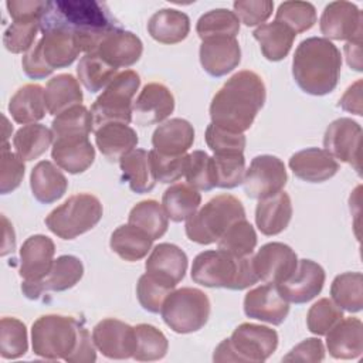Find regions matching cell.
Wrapping results in <instances>:
<instances>
[{"label":"cell","mask_w":363,"mask_h":363,"mask_svg":"<svg viewBox=\"0 0 363 363\" xmlns=\"http://www.w3.org/2000/svg\"><path fill=\"white\" fill-rule=\"evenodd\" d=\"M267 99L262 78L250 69L238 71L217 91L210 104L211 123L237 133L248 130Z\"/></svg>","instance_id":"6da1fadb"},{"label":"cell","mask_w":363,"mask_h":363,"mask_svg":"<svg viewBox=\"0 0 363 363\" xmlns=\"http://www.w3.org/2000/svg\"><path fill=\"white\" fill-rule=\"evenodd\" d=\"M31 343L34 354L43 359L69 363L96 360L95 343L88 329L72 316H40L31 326Z\"/></svg>","instance_id":"7a4b0ae2"},{"label":"cell","mask_w":363,"mask_h":363,"mask_svg":"<svg viewBox=\"0 0 363 363\" xmlns=\"http://www.w3.org/2000/svg\"><path fill=\"white\" fill-rule=\"evenodd\" d=\"M342 55L339 48L322 37L302 40L292 60V75L298 86L311 95L330 94L339 81Z\"/></svg>","instance_id":"3957f363"},{"label":"cell","mask_w":363,"mask_h":363,"mask_svg":"<svg viewBox=\"0 0 363 363\" xmlns=\"http://www.w3.org/2000/svg\"><path fill=\"white\" fill-rule=\"evenodd\" d=\"M41 17L74 31L85 54L94 52L102 38L119 27L106 6L95 0L47 1Z\"/></svg>","instance_id":"277c9868"},{"label":"cell","mask_w":363,"mask_h":363,"mask_svg":"<svg viewBox=\"0 0 363 363\" xmlns=\"http://www.w3.org/2000/svg\"><path fill=\"white\" fill-rule=\"evenodd\" d=\"M191 279L207 288L242 291L258 282L252 257H234L221 250L200 252L191 265Z\"/></svg>","instance_id":"5b68a950"},{"label":"cell","mask_w":363,"mask_h":363,"mask_svg":"<svg viewBox=\"0 0 363 363\" xmlns=\"http://www.w3.org/2000/svg\"><path fill=\"white\" fill-rule=\"evenodd\" d=\"M278 347V333L264 325L241 323L214 350V362L262 363Z\"/></svg>","instance_id":"8992f818"},{"label":"cell","mask_w":363,"mask_h":363,"mask_svg":"<svg viewBox=\"0 0 363 363\" xmlns=\"http://www.w3.org/2000/svg\"><path fill=\"white\" fill-rule=\"evenodd\" d=\"M242 218H245L242 203L231 194H220L186 220V235L193 242L208 245L218 241L233 223Z\"/></svg>","instance_id":"52a82bcc"},{"label":"cell","mask_w":363,"mask_h":363,"mask_svg":"<svg viewBox=\"0 0 363 363\" xmlns=\"http://www.w3.org/2000/svg\"><path fill=\"white\" fill-rule=\"evenodd\" d=\"M104 208L98 197L78 193L65 200L45 217L48 230L62 240H74L92 230L102 218Z\"/></svg>","instance_id":"ba28073f"},{"label":"cell","mask_w":363,"mask_h":363,"mask_svg":"<svg viewBox=\"0 0 363 363\" xmlns=\"http://www.w3.org/2000/svg\"><path fill=\"white\" fill-rule=\"evenodd\" d=\"M140 86L138 72L125 69L109 82L105 91L95 99L91 106L94 129L108 122H122L129 125L132 122L133 96Z\"/></svg>","instance_id":"9c48e42d"},{"label":"cell","mask_w":363,"mask_h":363,"mask_svg":"<svg viewBox=\"0 0 363 363\" xmlns=\"http://www.w3.org/2000/svg\"><path fill=\"white\" fill-rule=\"evenodd\" d=\"M163 322L176 333L200 330L210 318V299L199 288L184 286L172 291L160 309Z\"/></svg>","instance_id":"30bf717a"},{"label":"cell","mask_w":363,"mask_h":363,"mask_svg":"<svg viewBox=\"0 0 363 363\" xmlns=\"http://www.w3.org/2000/svg\"><path fill=\"white\" fill-rule=\"evenodd\" d=\"M288 180L284 162L272 155H259L251 160L244 174V191L250 199H265L281 191Z\"/></svg>","instance_id":"8fae6325"},{"label":"cell","mask_w":363,"mask_h":363,"mask_svg":"<svg viewBox=\"0 0 363 363\" xmlns=\"http://www.w3.org/2000/svg\"><path fill=\"white\" fill-rule=\"evenodd\" d=\"M40 30L41 52L51 69L65 68L77 60L81 47L74 31L45 17H40Z\"/></svg>","instance_id":"7c38bea8"},{"label":"cell","mask_w":363,"mask_h":363,"mask_svg":"<svg viewBox=\"0 0 363 363\" xmlns=\"http://www.w3.org/2000/svg\"><path fill=\"white\" fill-rule=\"evenodd\" d=\"M360 142L362 126L350 118L335 119L325 132L323 146L335 159L349 163L357 173L360 172Z\"/></svg>","instance_id":"4fadbf2b"},{"label":"cell","mask_w":363,"mask_h":363,"mask_svg":"<svg viewBox=\"0 0 363 363\" xmlns=\"http://www.w3.org/2000/svg\"><path fill=\"white\" fill-rule=\"evenodd\" d=\"M320 33L326 40H362V11L350 1H332L320 16Z\"/></svg>","instance_id":"5bb4252c"},{"label":"cell","mask_w":363,"mask_h":363,"mask_svg":"<svg viewBox=\"0 0 363 363\" xmlns=\"http://www.w3.org/2000/svg\"><path fill=\"white\" fill-rule=\"evenodd\" d=\"M325 269L312 259H299L294 272L277 288L284 299L292 303H306L316 298L325 284Z\"/></svg>","instance_id":"9a60e30c"},{"label":"cell","mask_w":363,"mask_h":363,"mask_svg":"<svg viewBox=\"0 0 363 363\" xmlns=\"http://www.w3.org/2000/svg\"><path fill=\"white\" fill-rule=\"evenodd\" d=\"M295 251L284 242H268L252 257V267L258 281L265 284H279L285 281L296 268Z\"/></svg>","instance_id":"2e32d148"},{"label":"cell","mask_w":363,"mask_h":363,"mask_svg":"<svg viewBox=\"0 0 363 363\" xmlns=\"http://www.w3.org/2000/svg\"><path fill=\"white\" fill-rule=\"evenodd\" d=\"M92 340L105 357L129 359L135 350V329L119 319L106 318L94 326Z\"/></svg>","instance_id":"e0dca14e"},{"label":"cell","mask_w":363,"mask_h":363,"mask_svg":"<svg viewBox=\"0 0 363 363\" xmlns=\"http://www.w3.org/2000/svg\"><path fill=\"white\" fill-rule=\"evenodd\" d=\"M84 275V265L74 255H61L54 259L50 272L35 284H21V291L28 299H38L44 292H62L75 286Z\"/></svg>","instance_id":"ac0fdd59"},{"label":"cell","mask_w":363,"mask_h":363,"mask_svg":"<svg viewBox=\"0 0 363 363\" xmlns=\"http://www.w3.org/2000/svg\"><path fill=\"white\" fill-rule=\"evenodd\" d=\"M54 241L43 234L28 237L20 248V269L23 284L40 282L51 269L54 262Z\"/></svg>","instance_id":"d6986e66"},{"label":"cell","mask_w":363,"mask_h":363,"mask_svg":"<svg viewBox=\"0 0 363 363\" xmlns=\"http://www.w3.org/2000/svg\"><path fill=\"white\" fill-rule=\"evenodd\" d=\"M244 312L251 319L277 326L288 316L289 302L282 298L275 284H264L245 294Z\"/></svg>","instance_id":"ffe728a7"},{"label":"cell","mask_w":363,"mask_h":363,"mask_svg":"<svg viewBox=\"0 0 363 363\" xmlns=\"http://www.w3.org/2000/svg\"><path fill=\"white\" fill-rule=\"evenodd\" d=\"M174 109V96L160 82L146 84L132 105L135 122L140 126H150L163 122Z\"/></svg>","instance_id":"44dd1931"},{"label":"cell","mask_w":363,"mask_h":363,"mask_svg":"<svg viewBox=\"0 0 363 363\" xmlns=\"http://www.w3.org/2000/svg\"><path fill=\"white\" fill-rule=\"evenodd\" d=\"M200 64L211 77H224L238 67L241 48L235 37H216L201 41Z\"/></svg>","instance_id":"7402d4cb"},{"label":"cell","mask_w":363,"mask_h":363,"mask_svg":"<svg viewBox=\"0 0 363 363\" xmlns=\"http://www.w3.org/2000/svg\"><path fill=\"white\" fill-rule=\"evenodd\" d=\"M187 264V255L180 247L162 242L152 250L145 262V269L146 274L174 288L184 278Z\"/></svg>","instance_id":"603a6c76"},{"label":"cell","mask_w":363,"mask_h":363,"mask_svg":"<svg viewBox=\"0 0 363 363\" xmlns=\"http://www.w3.org/2000/svg\"><path fill=\"white\" fill-rule=\"evenodd\" d=\"M51 157L57 166L71 174L85 172L95 160V149L88 136L74 135L54 138Z\"/></svg>","instance_id":"cb8c5ba5"},{"label":"cell","mask_w":363,"mask_h":363,"mask_svg":"<svg viewBox=\"0 0 363 363\" xmlns=\"http://www.w3.org/2000/svg\"><path fill=\"white\" fill-rule=\"evenodd\" d=\"M288 164L298 179L309 183L326 182L339 170L336 159L328 150L319 147H308L294 153Z\"/></svg>","instance_id":"d4e9b609"},{"label":"cell","mask_w":363,"mask_h":363,"mask_svg":"<svg viewBox=\"0 0 363 363\" xmlns=\"http://www.w3.org/2000/svg\"><path fill=\"white\" fill-rule=\"evenodd\" d=\"M94 52L115 68L130 67L142 57L143 44L136 34L118 27L102 38Z\"/></svg>","instance_id":"484cf974"},{"label":"cell","mask_w":363,"mask_h":363,"mask_svg":"<svg viewBox=\"0 0 363 363\" xmlns=\"http://www.w3.org/2000/svg\"><path fill=\"white\" fill-rule=\"evenodd\" d=\"M326 347L335 359H357L363 352V323L359 318H342L326 333Z\"/></svg>","instance_id":"4316f807"},{"label":"cell","mask_w":363,"mask_h":363,"mask_svg":"<svg viewBox=\"0 0 363 363\" xmlns=\"http://www.w3.org/2000/svg\"><path fill=\"white\" fill-rule=\"evenodd\" d=\"M292 218V203L286 191L261 199L255 207V224L264 235L282 233Z\"/></svg>","instance_id":"83f0119b"},{"label":"cell","mask_w":363,"mask_h":363,"mask_svg":"<svg viewBox=\"0 0 363 363\" xmlns=\"http://www.w3.org/2000/svg\"><path fill=\"white\" fill-rule=\"evenodd\" d=\"M194 142L193 125L182 118H173L159 125L152 135L156 152L169 156L186 155Z\"/></svg>","instance_id":"f1b7e54d"},{"label":"cell","mask_w":363,"mask_h":363,"mask_svg":"<svg viewBox=\"0 0 363 363\" xmlns=\"http://www.w3.org/2000/svg\"><path fill=\"white\" fill-rule=\"evenodd\" d=\"M99 152L111 162L119 160L138 145V133L122 122H108L94 130Z\"/></svg>","instance_id":"f546056e"},{"label":"cell","mask_w":363,"mask_h":363,"mask_svg":"<svg viewBox=\"0 0 363 363\" xmlns=\"http://www.w3.org/2000/svg\"><path fill=\"white\" fill-rule=\"evenodd\" d=\"M30 187L37 201L51 204L65 194L68 182L55 164L48 160H41L31 170Z\"/></svg>","instance_id":"4dcf8cb0"},{"label":"cell","mask_w":363,"mask_h":363,"mask_svg":"<svg viewBox=\"0 0 363 363\" xmlns=\"http://www.w3.org/2000/svg\"><path fill=\"white\" fill-rule=\"evenodd\" d=\"M189 16L176 9H162L147 21V33L162 44H177L189 35Z\"/></svg>","instance_id":"1f68e13d"},{"label":"cell","mask_w":363,"mask_h":363,"mask_svg":"<svg viewBox=\"0 0 363 363\" xmlns=\"http://www.w3.org/2000/svg\"><path fill=\"white\" fill-rule=\"evenodd\" d=\"M44 88L38 84H26L16 91L9 102V112L14 122L21 125L35 123L45 116Z\"/></svg>","instance_id":"d6a6232c"},{"label":"cell","mask_w":363,"mask_h":363,"mask_svg":"<svg viewBox=\"0 0 363 363\" xmlns=\"http://www.w3.org/2000/svg\"><path fill=\"white\" fill-rule=\"evenodd\" d=\"M44 98L47 111L57 116L75 105H81L84 95L79 82L74 78V75L58 74L47 82Z\"/></svg>","instance_id":"836d02e7"},{"label":"cell","mask_w":363,"mask_h":363,"mask_svg":"<svg viewBox=\"0 0 363 363\" xmlns=\"http://www.w3.org/2000/svg\"><path fill=\"white\" fill-rule=\"evenodd\" d=\"M122 179L128 182L132 191L138 194L149 193L156 184V177L152 172L149 152L145 149H133L119 159Z\"/></svg>","instance_id":"e575fe53"},{"label":"cell","mask_w":363,"mask_h":363,"mask_svg":"<svg viewBox=\"0 0 363 363\" xmlns=\"http://www.w3.org/2000/svg\"><path fill=\"white\" fill-rule=\"evenodd\" d=\"M254 38L259 43L261 52L268 61L284 60L294 44L296 34L279 21L261 24L252 31Z\"/></svg>","instance_id":"d590c367"},{"label":"cell","mask_w":363,"mask_h":363,"mask_svg":"<svg viewBox=\"0 0 363 363\" xmlns=\"http://www.w3.org/2000/svg\"><path fill=\"white\" fill-rule=\"evenodd\" d=\"M153 240L140 228L132 224L119 225L111 235V250L122 259L135 262L147 255Z\"/></svg>","instance_id":"8d00e7d4"},{"label":"cell","mask_w":363,"mask_h":363,"mask_svg":"<svg viewBox=\"0 0 363 363\" xmlns=\"http://www.w3.org/2000/svg\"><path fill=\"white\" fill-rule=\"evenodd\" d=\"M201 203L200 193L187 183H176L164 190L162 197L163 208L167 217L180 223L191 217Z\"/></svg>","instance_id":"74e56055"},{"label":"cell","mask_w":363,"mask_h":363,"mask_svg":"<svg viewBox=\"0 0 363 363\" xmlns=\"http://www.w3.org/2000/svg\"><path fill=\"white\" fill-rule=\"evenodd\" d=\"M52 142V130L41 123L24 125L16 132L13 138V146L17 155L27 162L34 160L45 153Z\"/></svg>","instance_id":"f35d334b"},{"label":"cell","mask_w":363,"mask_h":363,"mask_svg":"<svg viewBox=\"0 0 363 363\" xmlns=\"http://www.w3.org/2000/svg\"><path fill=\"white\" fill-rule=\"evenodd\" d=\"M128 223L145 231L155 241L167 231L169 217L156 200H143L132 207Z\"/></svg>","instance_id":"ab89813d"},{"label":"cell","mask_w":363,"mask_h":363,"mask_svg":"<svg viewBox=\"0 0 363 363\" xmlns=\"http://www.w3.org/2000/svg\"><path fill=\"white\" fill-rule=\"evenodd\" d=\"M77 75L86 91L95 94L109 85V82L118 75V68L106 62L96 52H88L79 60Z\"/></svg>","instance_id":"60d3db41"},{"label":"cell","mask_w":363,"mask_h":363,"mask_svg":"<svg viewBox=\"0 0 363 363\" xmlns=\"http://www.w3.org/2000/svg\"><path fill=\"white\" fill-rule=\"evenodd\" d=\"M332 301L350 313L362 311L363 306V277L360 272H345L336 275L330 285Z\"/></svg>","instance_id":"b9f144b4"},{"label":"cell","mask_w":363,"mask_h":363,"mask_svg":"<svg viewBox=\"0 0 363 363\" xmlns=\"http://www.w3.org/2000/svg\"><path fill=\"white\" fill-rule=\"evenodd\" d=\"M135 329L133 359L139 362H155L166 356L169 342L162 330L149 323H139Z\"/></svg>","instance_id":"7bdbcfd3"},{"label":"cell","mask_w":363,"mask_h":363,"mask_svg":"<svg viewBox=\"0 0 363 363\" xmlns=\"http://www.w3.org/2000/svg\"><path fill=\"white\" fill-rule=\"evenodd\" d=\"M240 31V20L227 9H214L204 13L196 24V33L201 41L216 37H235Z\"/></svg>","instance_id":"ee69618b"},{"label":"cell","mask_w":363,"mask_h":363,"mask_svg":"<svg viewBox=\"0 0 363 363\" xmlns=\"http://www.w3.org/2000/svg\"><path fill=\"white\" fill-rule=\"evenodd\" d=\"M257 245V233L247 218L233 223L217 241V250L242 258L254 252Z\"/></svg>","instance_id":"f6af8a7d"},{"label":"cell","mask_w":363,"mask_h":363,"mask_svg":"<svg viewBox=\"0 0 363 363\" xmlns=\"http://www.w3.org/2000/svg\"><path fill=\"white\" fill-rule=\"evenodd\" d=\"M92 129H94L92 115L86 109V106H84L82 104L61 112L52 119V123H51V130L54 138L74 136V135L89 136Z\"/></svg>","instance_id":"bcb514c9"},{"label":"cell","mask_w":363,"mask_h":363,"mask_svg":"<svg viewBox=\"0 0 363 363\" xmlns=\"http://www.w3.org/2000/svg\"><path fill=\"white\" fill-rule=\"evenodd\" d=\"M186 182L196 190L210 191L216 187V167L213 157L203 150H194L187 155Z\"/></svg>","instance_id":"7dc6e473"},{"label":"cell","mask_w":363,"mask_h":363,"mask_svg":"<svg viewBox=\"0 0 363 363\" xmlns=\"http://www.w3.org/2000/svg\"><path fill=\"white\" fill-rule=\"evenodd\" d=\"M27 328L16 318H1L0 322V354L3 359H17L28 349Z\"/></svg>","instance_id":"c3c4849f"},{"label":"cell","mask_w":363,"mask_h":363,"mask_svg":"<svg viewBox=\"0 0 363 363\" xmlns=\"http://www.w3.org/2000/svg\"><path fill=\"white\" fill-rule=\"evenodd\" d=\"M275 21L285 24L295 34L305 33L315 26L316 10L309 1H284L277 10Z\"/></svg>","instance_id":"681fc988"},{"label":"cell","mask_w":363,"mask_h":363,"mask_svg":"<svg viewBox=\"0 0 363 363\" xmlns=\"http://www.w3.org/2000/svg\"><path fill=\"white\" fill-rule=\"evenodd\" d=\"M216 187L234 189L242 183L245 174V159L242 153L214 155Z\"/></svg>","instance_id":"f907efd6"},{"label":"cell","mask_w":363,"mask_h":363,"mask_svg":"<svg viewBox=\"0 0 363 363\" xmlns=\"http://www.w3.org/2000/svg\"><path fill=\"white\" fill-rule=\"evenodd\" d=\"M40 30V20H16L13 21L3 34V44L7 51L13 54H21L28 51Z\"/></svg>","instance_id":"816d5d0a"},{"label":"cell","mask_w":363,"mask_h":363,"mask_svg":"<svg viewBox=\"0 0 363 363\" xmlns=\"http://www.w3.org/2000/svg\"><path fill=\"white\" fill-rule=\"evenodd\" d=\"M343 318L342 309L329 298H322L315 302L306 315L308 330L313 335L322 336L329 332Z\"/></svg>","instance_id":"f5cc1de1"},{"label":"cell","mask_w":363,"mask_h":363,"mask_svg":"<svg viewBox=\"0 0 363 363\" xmlns=\"http://www.w3.org/2000/svg\"><path fill=\"white\" fill-rule=\"evenodd\" d=\"M174 288L153 278L149 274H143L136 285V295L140 306L150 312L157 313L162 309V305L166 299V296L173 291Z\"/></svg>","instance_id":"db71d44e"},{"label":"cell","mask_w":363,"mask_h":363,"mask_svg":"<svg viewBox=\"0 0 363 363\" xmlns=\"http://www.w3.org/2000/svg\"><path fill=\"white\" fill-rule=\"evenodd\" d=\"M245 142L244 133L231 132L214 123H210L206 129V143L214 152V155L242 153Z\"/></svg>","instance_id":"11a10c76"},{"label":"cell","mask_w":363,"mask_h":363,"mask_svg":"<svg viewBox=\"0 0 363 363\" xmlns=\"http://www.w3.org/2000/svg\"><path fill=\"white\" fill-rule=\"evenodd\" d=\"M152 172L160 183H173L177 182L186 172L187 155L169 156L156 152L155 149L149 152Z\"/></svg>","instance_id":"9f6ffc18"},{"label":"cell","mask_w":363,"mask_h":363,"mask_svg":"<svg viewBox=\"0 0 363 363\" xmlns=\"http://www.w3.org/2000/svg\"><path fill=\"white\" fill-rule=\"evenodd\" d=\"M24 160L13 153L7 143L1 147V167H0V193L7 194L16 190L24 177Z\"/></svg>","instance_id":"6f0895ef"},{"label":"cell","mask_w":363,"mask_h":363,"mask_svg":"<svg viewBox=\"0 0 363 363\" xmlns=\"http://www.w3.org/2000/svg\"><path fill=\"white\" fill-rule=\"evenodd\" d=\"M233 6L234 14L247 27L267 21L274 10V1L271 0H237Z\"/></svg>","instance_id":"680465c9"},{"label":"cell","mask_w":363,"mask_h":363,"mask_svg":"<svg viewBox=\"0 0 363 363\" xmlns=\"http://www.w3.org/2000/svg\"><path fill=\"white\" fill-rule=\"evenodd\" d=\"M325 359V347L320 339L309 337L296 345L286 356L284 362H322Z\"/></svg>","instance_id":"91938a15"},{"label":"cell","mask_w":363,"mask_h":363,"mask_svg":"<svg viewBox=\"0 0 363 363\" xmlns=\"http://www.w3.org/2000/svg\"><path fill=\"white\" fill-rule=\"evenodd\" d=\"M21 65L24 69V74L31 78V79H43L48 75L52 74L54 69H51L41 52V47L40 43L37 41L35 45H33L24 55L21 60Z\"/></svg>","instance_id":"94428289"},{"label":"cell","mask_w":363,"mask_h":363,"mask_svg":"<svg viewBox=\"0 0 363 363\" xmlns=\"http://www.w3.org/2000/svg\"><path fill=\"white\" fill-rule=\"evenodd\" d=\"M47 1L40 0H9L6 1V7L13 21L16 20H30L41 17Z\"/></svg>","instance_id":"6125c7cd"},{"label":"cell","mask_w":363,"mask_h":363,"mask_svg":"<svg viewBox=\"0 0 363 363\" xmlns=\"http://www.w3.org/2000/svg\"><path fill=\"white\" fill-rule=\"evenodd\" d=\"M339 106L347 112L362 116V79L350 85L339 101Z\"/></svg>","instance_id":"be15d7a7"},{"label":"cell","mask_w":363,"mask_h":363,"mask_svg":"<svg viewBox=\"0 0 363 363\" xmlns=\"http://www.w3.org/2000/svg\"><path fill=\"white\" fill-rule=\"evenodd\" d=\"M362 40H353L347 41L345 45V54H346V61L349 67H352L356 71H362Z\"/></svg>","instance_id":"e7e4bbea"},{"label":"cell","mask_w":363,"mask_h":363,"mask_svg":"<svg viewBox=\"0 0 363 363\" xmlns=\"http://www.w3.org/2000/svg\"><path fill=\"white\" fill-rule=\"evenodd\" d=\"M3 224H4V240H3V247H1V255H7L9 252H13L16 250V238H14V231L13 225L9 223L6 216H1Z\"/></svg>","instance_id":"03108f58"}]
</instances>
